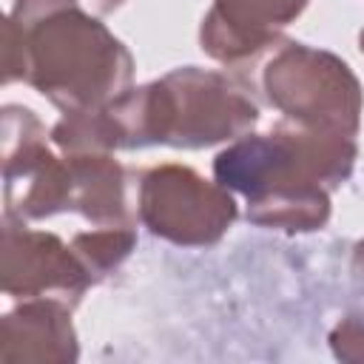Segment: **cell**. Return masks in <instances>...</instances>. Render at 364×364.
Listing matches in <instances>:
<instances>
[{"label": "cell", "instance_id": "obj_1", "mask_svg": "<svg viewBox=\"0 0 364 364\" xmlns=\"http://www.w3.org/2000/svg\"><path fill=\"white\" fill-rule=\"evenodd\" d=\"M3 80H26L65 114L128 91L131 54L77 0H17L6 26Z\"/></svg>", "mask_w": 364, "mask_h": 364}, {"label": "cell", "instance_id": "obj_2", "mask_svg": "<svg viewBox=\"0 0 364 364\" xmlns=\"http://www.w3.org/2000/svg\"><path fill=\"white\" fill-rule=\"evenodd\" d=\"M355 142L347 134L279 125L239 136L213 162L216 182L245 193L247 219L270 228L313 230L330 216L327 191L347 179Z\"/></svg>", "mask_w": 364, "mask_h": 364}, {"label": "cell", "instance_id": "obj_3", "mask_svg": "<svg viewBox=\"0 0 364 364\" xmlns=\"http://www.w3.org/2000/svg\"><path fill=\"white\" fill-rule=\"evenodd\" d=\"M105 148H202L245 136L259 111L225 74L179 68L159 82L131 88L100 111Z\"/></svg>", "mask_w": 364, "mask_h": 364}, {"label": "cell", "instance_id": "obj_4", "mask_svg": "<svg viewBox=\"0 0 364 364\" xmlns=\"http://www.w3.org/2000/svg\"><path fill=\"white\" fill-rule=\"evenodd\" d=\"M259 88L293 125L355 136L361 88L350 65L330 51L276 43L259 74Z\"/></svg>", "mask_w": 364, "mask_h": 364}, {"label": "cell", "instance_id": "obj_5", "mask_svg": "<svg viewBox=\"0 0 364 364\" xmlns=\"http://www.w3.org/2000/svg\"><path fill=\"white\" fill-rule=\"evenodd\" d=\"M136 210L151 233L173 245H213L236 219V202L225 185L179 165L142 176Z\"/></svg>", "mask_w": 364, "mask_h": 364}, {"label": "cell", "instance_id": "obj_6", "mask_svg": "<svg viewBox=\"0 0 364 364\" xmlns=\"http://www.w3.org/2000/svg\"><path fill=\"white\" fill-rule=\"evenodd\" d=\"M91 282L85 264L54 233L14 225L6 210L3 222V290L9 296L51 299L74 307Z\"/></svg>", "mask_w": 364, "mask_h": 364}, {"label": "cell", "instance_id": "obj_7", "mask_svg": "<svg viewBox=\"0 0 364 364\" xmlns=\"http://www.w3.org/2000/svg\"><path fill=\"white\" fill-rule=\"evenodd\" d=\"M307 0H216L202 23V48L230 65L273 48L276 31L304 11Z\"/></svg>", "mask_w": 364, "mask_h": 364}, {"label": "cell", "instance_id": "obj_8", "mask_svg": "<svg viewBox=\"0 0 364 364\" xmlns=\"http://www.w3.org/2000/svg\"><path fill=\"white\" fill-rule=\"evenodd\" d=\"M71 307L51 299H31L17 313H9L3 318V341H26L17 353L20 358H60L71 361L77 355L74 347V330L68 321ZM14 355V358H17Z\"/></svg>", "mask_w": 364, "mask_h": 364}, {"label": "cell", "instance_id": "obj_9", "mask_svg": "<svg viewBox=\"0 0 364 364\" xmlns=\"http://www.w3.org/2000/svg\"><path fill=\"white\" fill-rule=\"evenodd\" d=\"M71 247L94 282V279L105 276L108 270H114L131 253L134 230L128 225H114V228H105L97 233H80V236H74Z\"/></svg>", "mask_w": 364, "mask_h": 364}, {"label": "cell", "instance_id": "obj_10", "mask_svg": "<svg viewBox=\"0 0 364 364\" xmlns=\"http://www.w3.org/2000/svg\"><path fill=\"white\" fill-rule=\"evenodd\" d=\"M85 11H91V14H108V11H114L122 0H77Z\"/></svg>", "mask_w": 364, "mask_h": 364}, {"label": "cell", "instance_id": "obj_11", "mask_svg": "<svg viewBox=\"0 0 364 364\" xmlns=\"http://www.w3.org/2000/svg\"><path fill=\"white\" fill-rule=\"evenodd\" d=\"M361 51H364V31H361Z\"/></svg>", "mask_w": 364, "mask_h": 364}]
</instances>
